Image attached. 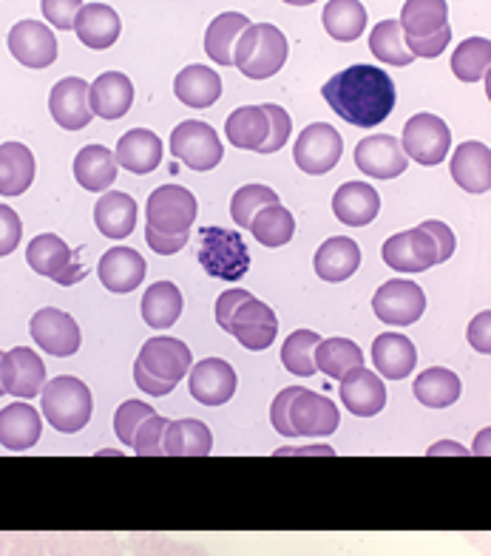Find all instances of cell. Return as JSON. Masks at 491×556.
<instances>
[{
    "label": "cell",
    "instance_id": "8992f818",
    "mask_svg": "<svg viewBox=\"0 0 491 556\" xmlns=\"http://www.w3.org/2000/svg\"><path fill=\"white\" fill-rule=\"evenodd\" d=\"M40 403H43V415L49 426H54L58 432L74 434L86 429L95 412V397L91 389L72 375H60L46 383L40 392Z\"/></svg>",
    "mask_w": 491,
    "mask_h": 556
},
{
    "label": "cell",
    "instance_id": "680465c9",
    "mask_svg": "<svg viewBox=\"0 0 491 556\" xmlns=\"http://www.w3.org/2000/svg\"><path fill=\"white\" fill-rule=\"evenodd\" d=\"M446 446H432L429 448V454H440V452H449V454H466V448L455 446V443H449V440H443Z\"/></svg>",
    "mask_w": 491,
    "mask_h": 556
},
{
    "label": "cell",
    "instance_id": "db71d44e",
    "mask_svg": "<svg viewBox=\"0 0 491 556\" xmlns=\"http://www.w3.org/2000/svg\"><path fill=\"white\" fill-rule=\"evenodd\" d=\"M426 230V233L432 236L435 244H438V262H449L452 258V253H455V233H452V227L446 225V222H438V219H429L420 225Z\"/></svg>",
    "mask_w": 491,
    "mask_h": 556
},
{
    "label": "cell",
    "instance_id": "ab89813d",
    "mask_svg": "<svg viewBox=\"0 0 491 556\" xmlns=\"http://www.w3.org/2000/svg\"><path fill=\"white\" fill-rule=\"evenodd\" d=\"M316 369L327 378L344 381L355 369H364V352L350 338H327L316 346Z\"/></svg>",
    "mask_w": 491,
    "mask_h": 556
},
{
    "label": "cell",
    "instance_id": "b9f144b4",
    "mask_svg": "<svg viewBox=\"0 0 491 556\" xmlns=\"http://www.w3.org/2000/svg\"><path fill=\"white\" fill-rule=\"evenodd\" d=\"M461 392V378L446 366H432L415 378V397L429 409H446V406L457 403Z\"/></svg>",
    "mask_w": 491,
    "mask_h": 556
},
{
    "label": "cell",
    "instance_id": "91938a15",
    "mask_svg": "<svg viewBox=\"0 0 491 556\" xmlns=\"http://www.w3.org/2000/svg\"><path fill=\"white\" fill-rule=\"evenodd\" d=\"M0 358H3V352H0ZM7 395V392H3V383H0V397Z\"/></svg>",
    "mask_w": 491,
    "mask_h": 556
},
{
    "label": "cell",
    "instance_id": "5bb4252c",
    "mask_svg": "<svg viewBox=\"0 0 491 556\" xmlns=\"http://www.w3.org/2000/svg\"><path fill=\"white\" fill-rule=\"evenodd\" d=\"M373 309L389 327H410L424 315L426 293L415 281L392 278V281L378 287V293L373 295Z\"/></svg>",
    "mask_w": 491,
    "mask_h": 556
},
{
    "label": "cell",
    "instance_id": "2e32d148",
    "mask_svg": "<svg viewBox=\"0 0 491 556\" xmlns=\"http://www.w3.org/2000/svg\"><path fill=\"white\" fill-rule=\"evenodd\" d=\"M0 383H3V392L12 397H21V401L37 397L46 387L43 358L37 352H32L29 346H15L12 352H3Z\"/></svg>",
    "mask_w": 491,
    "mask_h": 556
},
{
    "label": "cell",
    "instance_id": "e0dca14e",
    "mask_svg": "<svg viewBox=\"0 0 491 556\" xmlns=\"http://www.w3.org/2000/svg\"><path fill=\"white\" fill-rule=\"evenodd\" d=\"M29 332L35 344L54 358H68L80 350V327L72 315L58 307H43L32 315Z\"/></svg>",
    "mask_w": 491,
    "mask_h": 556
},
{
    "label": "cell",
    "instance_id": "3957f363",
    "mask_svg": "<svg viewBox=\"0 0 491 556\" xmlns=\"http://www.w3.org/2000/svg\"><path fill=\"white\" fill-rule=\"evenodd\" d=\"M193 352L185 341L168 336L148 338L134 361V381L151 397H165L191 372Z\"/></svg>",
    "mask_w": 491,
    "mask_h": 556
},
{
    "label": "cell",
    "instance_id": "8d00e7d4",
    "mask_svg": "<svg viewBox=\"0 0 491 556\" xmlns=\"http://www.w3.org/2000/svg\"><path fill=\"white\" fill-rule=\"evenodd\" d=\"M185 299L179 293V287L171 285V281H156L146 290L140 304L142 321L151 327V330H168L179 321V315H182Z\"/></svg>",
    "mask_w": 491,
    "mask_h": 556
},
{
    "label": "cell",
    "instance_id": "6da1fadb",
    "mask_svg": "<svg viewBox=\"0 0 491 556\" xmlns=\"http://www.w3.org/2000/svg\"><path fill=\"white\" fill-rule=\"evenodd\" d=\"M324 100L355 128H373L395 111V83L383 68L350 66L322 86Z\"/></svg>",
    "mask_w": 491,
    "mask_h": 556
},
{
    "label": "cell",
    "instance_id": "ac0fdd59",
    "mask_svg": "<svg viewBox=\"0 0 491 556\" xmlns=\"http://www.w3.org/2000/svg\"><path fill=\"white\" fill-rule=\"evenodd\" d=\"M9 52L26 68H49L58 60V37L40 21H21L9 29Z\"/></svg>",
    "mask_w": 491,
    "mask_h": 556
},
{
    "label": "cell",
    "instance_id": "836d02e7",
    "mask_svg": "<svg viewBox=\"0 0 491 556\" xmlns=\"http://www.w3.org/2000/svg\"><path fill=\"white\" fill-rule=\"evenodd\" d=\"M213 448V434L197 417H182V420H168L165 438H162V452L171 457H205Z\"/></svg>",
    "mask_w": 491,
    "mask_h": 556
},
{
    "label": "cell",
    "instance_id": "44dd1931",
    "mask_svg": "<svg viewBox=\"0 0 491 556\" xmlns=\"http://www.w3.org/2000/svg\"><path fill=\"white\" fill-rule=\"evenodd\" d=\"M148 264L140 256V250L134 248H111L105 250L100 264H97V276L103 281L109 293H131L142 285Z\"/></svg>",
    "mask_w": 491,
    "mask_h": 556
},
{
    "label": "cell",
    "instance_id": "f546056e",
    "mask_svg": "<svg viewBox=\"0 0 491 556\" xmlns=\"http://www.w3.org/2000/svg\"><path fill=\"white\" fill-rule=\"evenodd\" d=\"M74 179L80 188L91 193L111 191V185L117 182V160L114 151L105 146H83L74 156Z\"/></svg>",
    "mask_w": 491,
    "mask_h": 556
},
{
    "label": "cell",
    "instance_id": "7c38bea8",
    "mask_svg": "<svg viewBox=\"0 0 491 556\" xmlns=\"http://www.w3.org/2000/svg\"><path fill=\"white\" fill-rule=\"evenodd\" d=\"M401 148H404L406 160L412 156L418 165H440L452 148V131L443 119L424 111V114L406 119Z\"/></svg>",
    "mask_w": 491,
    "mask_h": 556
},
{
    "label": "cell",
    "instance_id": "9f6ffc18",
    "mask_svg": "<svg viewBox=\"0 0 491 556\" xmlns=\"http://www.w3.org/2000/svg\"><path fill=\"white\" fill-rule=\"evenodd\" d=\"M146 242L160 256H174V253H179L188 244V236H162L151 230V227H146Z\"/></svg>",
    "mask_w": 491,
    "mask_h": 556
},
{
    "label": "cell",
    "instance_id": "4fadbf2b",
    "mask_svg": "<svg viewBox=\"0 0 491 556\" xmlns=\"http://www.w3.org/2000/svg\"><path fill=\"white\" fill-rule=\"evenodd\" d=\"M344 154V139L327 123H313L299 134L293 148V160L299 170L310 176L330 174Z\"/></svg>",
    "mask_w": 491,
    "mask_h": 556
},
{
    "label": "cell",
    "instance_id": "484cf974",
    "mask_svg": "<svg viewBox=\"0 0 491 556\" xmlns=\"http://www.w3.org/2000/svg\"><path fill=\"white\" fill-rule=\"evenodd\" d=\"M40 432H43V420L29 401L9 403L7 409L0 412V446L9 452L32 448L40 440Z\"/></svg>",
    "mask_w": 491,
    "mask_h": 556
},
{
    "label": "cell",
    "instance_id": "f35d334b",
    "mask_svg": "<svg viewBox=\"0 0 491 556\" xmlns=\"http://www.w3.org/2000/svg\"><path fill=\"white\" fill-rule=\"evenodd\" d=\"M250 21L242 12H222L219 17H213L205 35V52L213 63L219 66H230L234 63V49L239 43L242 31L248 29Z\"/></svg>",
    "mask_w": 491,
    "mask_h": 556
},
{
    "label": "cell",
    "instance_id": "ba28073f",
    "mask_svg": "<svg viewBox=\"0 0 491 556\" xmlns=\"http://www.w3.org/2000/svg\"><path fill=\"white\" fill-rule=\"evenodd\" d=\"M197 197L182 185H162L148 197L146 216L151 230L162 236H188L197 222Z\"/></svg>",
    "mask_w": 491,
    "mask_h": 556
},
{
    "label": "cell",
    "instance_id": "7dc6e473",
    "mask_svg": "<svg viewBox=\"0 0 491 556\" xmlns=\"http://www.w3.org/2000/svg\"><path fill=\"white\" fill-rule=\"evenodd\" d=\"M267 205H279V193L267 185H244L230 199V216L239 227H250V222L256 219V213Z\"/></svg>",
    "mask_w": 491,
    "mask_h": 556
},
{
    "label": "cell",
    "instance_id": "8fae6325",
    "mask_svg": "<svg viewBox=\"0 0 491 556\" xmlns=\"http://www.w3.org/2000/svg\"><path fill=\"white\" fill-rule=\"evenodd\" d=\"M26 262L37 276L52 278L63 287L77 285L86 276V267L77 264V253H72V248L54 233L35 236L26 248Z\"/></svg>",
    "mask_w": 491,
    "mask_h": 556
},
{
    "label": "cell",
    "instance_id": "d4e9b609",
    "mask_svg": "<svg viewBox=\"0 0 491 556\" xmlns=\"http://www.w3.org/2000/svg\"><path fill=\"white\" fill-rule=\"evenodd\" d=\"M74 31H77L83 46L103 52V49H111L117 43L123 23L109 3H83L77 17H74Z\"/></svg>",
    "mask_w": 491,
    "mask_h": 556
},
{
    "label": "cell",
    "instance_id": "cb8c5ba5",
    "mask_svg": "<svg viewBox=\"0 0 491 556\" xmlns=\"http://www.w3.org/2000/svg\"><path fill=\"white\" fill-rule=\"evenodd\" d=\"M338 395L344 401V409L355 417H375L387 406V387L381 375L369 372L367 366L347 375L338 387Z\"/></svg>",
    "mask_w": 491,
    "mask_h": 556
},
{
    "label": "cell",
    "instance_id": "ffe728a7",
    "mask_svg": "<svg viewBox=\"0 0 491 556\" xmlns=\"http://www.w3.org/2000/svg\"><path fill=\"white\" fill-rule=\"evenodd\" d=\"M188 389L199 403L205 406H222L236 392V369L222 358H205L191 366L188 372Z\"/></svg>",
    "mask_w": 491,
    "mask_h": 556
},
{
    "label": "cell",
    "instance_id": "9a60e30c",
    "mask_svg": "<svg viewBox=\"0 0 491 556\" xmlns=\"http://www.w3.org/2000/svg\"><path fill=\"white\" fill-rule=\"evenodd\" d=\"M381 258L387 267L398 273H424L438 262V244L424 227H412L404 233L389 236L381 248Z\"/></svg>",
    "mask_w": 491,
    "mask_h": 556
},
{
    "label": "cell",
    "instance_id": "11a10c76",
    "mask_svg": "<svg viewBox=\"0 0 491 556\" xmlns=\"http://www.w3.org/2000/svg\"><path fill=\"white\" fill-rule=\"evenodd\" d=\"M293 395H295V387L281 389L279 395H276V401H273V406H270L273 429H276L279 434H285V438H293V434H290V426H287V406H290Z\"/></svg>",
    "mask_w": 491,
    "mask_h": 556
},
{
    "label": "cell",
    "instance_id": "30bf717a",
    "mask_svg": "<svg viewBox=\"0 0 491 556\" xmlns=\"http://www.w3.org/2000/svg\"><path fill=\"white\" fill-rule=\"evenodd\" d=\"M341 424V412L330 397L295 387V395L287 406V426L293 438H327Z\"/></svg>",
    "mask_w": 491,
    "mask_h": 556
},
{
    "label": "cell",
    "instance_id": "1f68e13d",
    "mask_svg": "<svg viewBox=\"0 0 491 556\" xmlns=\"http://www.w3.org/2000/svg\"><path fill=\"white\" fill-rule=\"evenodd\" d=\"M381 211V197L367 182H344L332 197V213L350 227H367Z\"/></svg>",
    "mask_w": 491,
    "mask_h": 556
},
{
    "label": "cell",
    "instance_id": "4316f807",
    "mask_svg": "<svg viewBox=\"0 0 491 556\" xmlns=\"http://www.w3.org/2000/svg\"><path fill=\"white\" fill-rule=\"evenodd\" d=\"M452 179L466 193H489L491 188V151L483 142H463L452 154Z\"/></svg>",
    "mask_w": 491,
    "mask_h": 556
},
{
    "label": "cell",
    "instance_id": "52a82bcc",
    "mask_svg": "<svg viewBox=\"0 0 491 556\" xmlns=\"http://www.w3.org/2000/svg\"><path fill=\"white\" fill-rule=\"evenodd\" d=\"M202 248H199V264L207 276L219 281H239L250 270V250L244 239L228 227H202L199 230Z\"/></svg>",
    "mask_w": 491,
    "mask_h": 556
},
{
    "label": "cell",
    "instance_id": "f907efd6",
    "mask_svg": "<svg viewBox=\"0 0 491 556\" xmlns=\"http://www.w3.org/2000/svg\"><path fill=\"white\" fill-rule=\"evenodd\" d=\"M264 114H267V119H270V137H267V142L259 148L256 154H276V151L285 148L287 139H290L293 119H290V114L276 103H264Z\"/></svg>",
    "mask_w": 491,
    "mask_h": 556
},
{
    "label": "cell",
    "instance_id": "60d3db41",
    "mask_svg": "<svg viewBox=\"0 0 491 556\" xmlns=\"http://www.w3.org/2000/svg\"><path fill=\"white\" fill-rule=\"evenodd\" d=\"M367 7L358 3V0H330L322 12L324 29L332 40H341V43H352L358 40L367 29Z\"/></svg>",
    "mask_w": 491,
    "mask_h": 556
},
{
    "label": "cell",
    "instance_id": "277c9868",
    "mask_svg": "<svg viewBox=\"0 0 491 556\" xmlns=\"http://www.w3.org/2000/svg\"><path fill=\"white\" fill-rule=\"evenodd\" d=\"M401 31L412 58L435 60L452 40L449 7L443 0H406L401 9Z\"/></svg>",
    "mask_w": 491,
    "mask_h": 556
},
{
    "label": "cell",
    "instance_id": "d6986e66",
    "mask_svg": "<svg viewBox=\"0 0 491 556\" xmlns=\"http://www.w3.org/2000/svg\"><path fill=\"white\" fill-rule=\"evenodd\" d=\"M355 165L361 174L373 176V179H395L406 170V160L401 139L392 134H373V137L361 139L355 148Z\"/></svg>",
    "mask_w": 491,
    "mask_h": 556
},
{
    "label": "cell",
    "instance_id": "6f0895ef",
    "mask_svg": "<svg viewBox=\"0 0 491 556\" xmlns=\"http://www.w3.org/2000/svg\"><path fill=\"white\" fill-rule=\"evenodd\" d=\"M489 321H491V313H489V309H483V313L477 315L475 321H471V327H469V344L475 346L477 352H483V355H489V350H491Z\"/></svg>",
    "mask_w": 491,
    "mask_h": 556
},
{
    "label": "cell",
    "instance_id": "74e56055",
    "mask_svg": "<svg viewBox=\"0 0 491 556\" xmlns=\"http://www.w3.org/2000/svg\"><path fill=\"white\" fill-rule=\"evenodd\" d=\"M225 137L230 146L242 151H259L270 137V119L264 114V105H242L225 123Z\"/></svg>",
    "mask_w": 491,
    "mask_h": 556
},
{
    "label": "cell",
    "instance_id": "603a6c76",
    "mask_svg": "<svg viewBox=\"0 0 491 556\" xmlns=\"http://www.w3.org/2000/svg\"><path fill=\"white\" fill-rule=\"evenodd\" d=\"M49 111L54 123L66 131H80L91 123V109H88V83L80 77H63L54 83L49 94Z\"/></svg>",
    "mask_w": 491,
    "mask_h": 556
},
{
    "label": "cell",
    "instance_id": "f5cc1de1",
    "mask_svg": "<svg viewBox=\"0 0 491 556\" xmlns=\"http://www.w3.org/2000/svg\"><path fill=\"white\" fill-rule=\"evenodd\" d=\"M80 7L83 3H77V0H43L40 3L46 21L58 29H74V17H77Z\"/></svg>",
    "mask_w": 491,
    "mask_h": 556
},
{
    "label": "cell",
    "instance_id": "f6af8a7d",
    "mask_svg": "<svg viewBox=\"0 0 491 556\" xmlns=\"http://www.w3.org/2000/svg\"><path fill=\"white\" fill-rule=\"evenodd\" d=\"M322 344V336L313 330H295L281 346V364L290 375L310 378L316 375V346Z\"/></svg>",
    "mask_w": 491,
    "mask_h": 556
},
{
    "label": "cell",
    "instance_id": "681fc988",
    "mask_svg": "<svg viewBox=\"0 0 491 556\" xmlns=\"http://www.w3.org/2000/svg\"><path fill=\"white\" fill-rule=\"evenodd\" d=\"M165 429H168V420L160 415H151L146 424L137 429V434H134L131 448L137 454H142V457H160V454H165L162 452V438H165Z\"/></svg>",
    "mask_w": 491,
    "mask_h": 556
},
{
    "label": "cell",
    "instance_id": "83f0119b",
    "mask_svg": "<svg viewBox=\"0 0 491 556\" xmlns=\"http://www.w3.org/2000/svg\"><path fill=\"white\" fill-rule=\"evenodd\" d=\"M162 139L148 128H131L125 131L117 142V151H114V160H117V168L131 170V174H151V170L160 168L162 162Z\"/></svg>",
    "mask_w": 491,
    "mask_h": 556
},
{
    "label": "cell",
    "instance_id": "c3c4849f",
    "mask_svg": "<svg viewBox=\"0 0 491 556\" xmlns=\"http://www.w3.org/2000/svg\"><path fill=\"white\" fill-rule=\"evenodd\" d=\"M151 415H156L151 403H142V401H125V403H119L117 415H114V432H117L119 443H125V446H131L137 429H140V426L146 424V420Z\"/></svg>",
    "mask_w": 491,
    "mask_h": 556
},
{
    "label": "cell",
    "instance_id": "bcb514c9",
    "mask_svg": "<svg viewBox=\"0 0 491 556\" xmlns=\"http://www.w3.org/2000/svg\"><path fill=\"white\" fill-rule=\"evenodd\" d=\"M369 52L389 66H410L412 54L406 52L404 31L398 21H381L369 35Z\"/></svg>",
    "mask_w": 491,
    "mask_h": 556
},
{
    "label": "cell",
    "instance_id": "d590c367",
    "mask_svg": "<svg viewBox=\"0 0 491 556\" xmlns=\"http://www.w3.org/2000/svg\"><path fill=\"white\" fill-rule=\"evenodd\" d=\"M35 182V154L23 142L0 146V197H21Z\"/></svg>",
    "mask_w": 491,
    "mask_h": 556
},
{
    "label": "cell",
    "instance_id": "d6a6232c",
    "mask_svg": "<svg viewBox=\"0 0 491 556\" xmlns=\"http://www.w3.org/2000/svg\"><path fill=\"white\" fill-rule=\"evenodd\" d=\"M95 225L105 239H128L137 227V202L119 191L100 193L95 205Z\"/></svg>",
    "mask_w": 491,
    "mask_h": 556
},
{
    "label": "cell",
    "instance_id": "f1b7e54d",
    "mask_svg": "<svg viewBox=\"0 0 491 556\" xmlns=\"http://www.w3.org/2000/svg\"><path fill=\"white\" fill-rule=\"evenodd\" d=\"M373 364L381 378L389 381H404L418 364V350L410 338L401 332H383L373 341Z\"/></svg>",
    "mask_w": 491,
    "mask_h": 556
},
{
    "label": "cell",
    "instance_id": "9c48e42d",
    "mask_svg": "<svg viewBox=\"0 0 491 556\" xmlns=\"http://www.w3.org/2000/svg\"><path fill=\"white\" fill-rule=\"evenodd\" d=\"M171 154L185 162V168L202 174V170H213L219 165L225 148L211 125L202 119H185L171 131Z\"/></svg>",
    "mask_w": 491,
    "mask_h": 556
},
{
    "label": "cell",
    "instance_id": "ee69618b",
    "mask_svg": "<svg viewBox=\"0 0 491 556\" xmlns=\"http://www.w3.org/2000/svg\"><path fill=\"white\" fill-rule=\"evenodd\" d=\"M491 40L489 37H466L452 54V72L463 83H480L489 77Z\"/></svg>",
    "mask_w": 491,
    "mask_h": 556
},
{
    "label": "cell",
    "instance_id": "e575fe53",
    "mask_svg": "<svg viewBox=\"0 0 491 556\" xmlns=\"http://www.w3.org/2000/svg\"><path fill=\"white\" fill-rule=\"evenodd\" d=\"M174 91L179 103L191 105V109H211L222 97V77L213 68L193 63L176 74Z\"/></svg>",
    "mask_w": 491,
    "mask_h": 556
},
{
    "label": "cell",
    "instance_id": "5b68a950",
    "mask_svg": "<svg viewBox=\"0 0 491 556\" xmlns=\"http://www.w3.org/2000/svg\"><path fill=\"white\" fill-rule=\"evenodd\" d=\"M287 63V37L273 23H250L234 49V66L248 80H267Z\"/></svg>",
    "mask_w": 491,
    "mask_h": 556
},
{
    "label": "cell",
    "instance_id": "7a4b0ae2",
    "mask_svg": "<svg viewBox=\"0 0 491 556\" xmlns=\"http://www.w3.org/2000/svg\"><path fill=\"white\" fill-rule=\"evenodd\" d=\"M216 324L250 352H262L279 336V318L264 301L253 299L248 290L234 287L216 301Z\"/></svg>",
    "mask_w": 491,
    "mask_h": 556
},
{
    "label": "cell",
    "instance_id": "4dcf8cb0",
    "mask_svg": "<svg viewBox=\"0 0 491 556\" xmlns=\"http://www.w3.org/2000/svg\"><path fill=\"white\" fill-rule=\"evenodd\" d=\"M313 267H316L318 278L327 281V285L347 281V278L361 267L358 242L350 239V236H332V239H327V242L316 250Z\"/></svg>",
    "mask_w": 491,
    "mask_h": 556
},
{
    "label": "cell",
    "instance_id": "816d5d0a",
    "mask_svg": "<svg viewBox=\"0 0 491 556\" xmlns=\"http://www.w3.org/2000/svg\"><path fill=\"white\" fill-rule=\"evenodd\" d=\"M21 239H23L21 216H17L9 205H0V256L15 253Z\"/></svg>",
    "mask_w": 491,
    "mask_h": 556
},
{
    "label": "cell",
    "instance_id": "7bdbcfd3",
    "mask_svg": "<svg viewBox=\"0 0 491 556\" xmlns=\"http://www.w3.org/2000/svg\"><path fill=\"white\" fill-rule=\"evenodd\" d=\"M253 239L264 248H285L295 233V219L293 213L287 211L285 205H267L256 213V219L250 222Z\"/></svg>",
    "mask_w": 491,
    "mask_h": 556
},
{
    "label": "cell",
    "instance_id": "7402d4cb",
    "mask_svg": "<svg viewBox=\"0 0 491 556\" xmlns=\"http://www.w3.org/2000/svg\"><path fill=\"white\" fill-rule=\"evenodd\" d=\"M134 105V83L123 72L100 74L88 86V109L91 117L100 119H119L125 117Z\"/></svg>",
    "mask_w": 491,
    "mask_h": 556
}]
</instances>
